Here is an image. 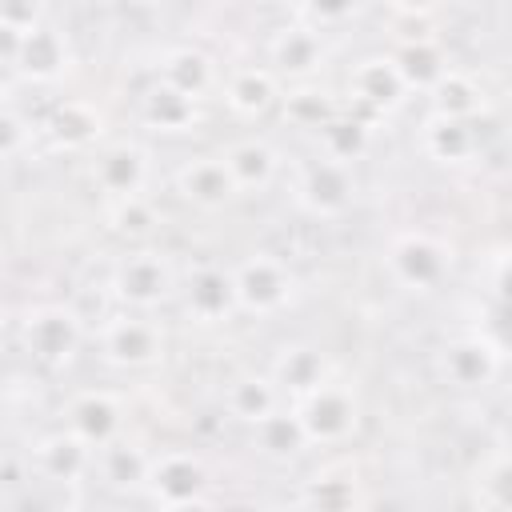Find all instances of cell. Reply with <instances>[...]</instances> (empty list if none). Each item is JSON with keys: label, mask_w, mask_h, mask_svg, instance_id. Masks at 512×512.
Returning <instances> with one entry per match:
<instances>
[{"label": "cell", "mask_w": 512, "mask_h": 512, "mask_svg": "<svg viewBox=\"0 0 512 512\" xmlns=\"http://www.w3.org/2000/svg\"><path fill=\"white\" fill-rule=\"evenodd\" d=\"M180 264L164 252V248H152V244H132L108 272V296L120 304V308H132V312H156L160 304L176 300V288H180Z\"/></svg>", "instance_id": "obj_1"}, {"label": "cell", "mask_w": 512, "mask_h": 512, "mask_svg": "<svg viewBox=\"0 0 512 512\" xmlns=\"http://www.w3.org/2000/svg\"><path fill=\"white\" fill-rule=\"evenodd\" d=\"M288 404H292V412H296L308 444L336 448V444L352 440L356 428H360V396H356L352 384H344L332 372L316 388H308L304 396H296Z\"/></svg>", "instance_id": "obj_2"}, {"label": "cell", "mask_w": 512, "mask_h": 512, "mask_svg": "<svg viewBox=\"0 0 512 512\" xmlns=\"http://www.w3.org/2000/svg\"><path fill=\"white\" fill-rule=\"evenodd\" d=\"M84 340H88V328L68 304H32L20 320V348L28 352L32 364L48 372L68 368L84 348Z\"/></svg>", "instance_id": "obj_3"}, {"label": "cell", "mask_w": 512, "mask_h": 512, "mask_svg": "<svg viewBox=\"0 0 512 512\" xmlns=\"http://www.w3.org/2000/svg\"><path fill=\"white\" fill-rule=\"evenodd\" d=\"M236 288V308L252 316H276L296 296V276L284 256L276 252H252L240 264L228 268Z\"/></svg>", "instance_id": "obj_4"}, {"label": "cell", "mask_w": 512, "mask_h": 512, "mask_svg": "<svg viewBox=\"0 0 512 512\" xmlns=\"http://www.w3.org/2000/svg\"><path fill=\"white\" fill-rule=\"evenodd\" d=\"M388 272L408 292H436L452 276V248L424 228H408L388 244Z\"/></svg>", "instance_id": "obj_5"}, {"label": "cell", "mask_w": 512, "mask_h": 512, "mask_svg": "<svg viewBox=\"0 0 512 512\" xmlns=\"http://www.w3.org/2000/svg\"><path fill=\"white\" fill-rule=\"evenodd\" d=\"M100 356L116 368H148L164 356V328L152 312L120 308L116 316H104L96 328Z\"/></svg>", "instance_id": "obj_6"}, {"label": "cell", "mask_w": 512, "mask_h": 512, "mask_svg": "<svg viewBox=\"0 0 512 512\" xmlns=\"http://www.w3.org/2000/svg\"><path fill=\"white\" fill-rule=\"evenodd\" d=\"M292 196L296 204L316 216V220H336L356 204V172L344 160L332 156H312L308 164L296 168L292 180Z\"/></svg>", "instance_id": "obj_7"}, {"label": "cell", "mask_w": 512, "mask_h": 512, "mask_svg": "<svg viewBox=\"0 0 512 512\" xmlns=\"http://www.w3.org/2000/svg\"><path fill=\"white\" fill-rule=\"evenodd\" d=\"M208 488V468L192 448H164L152 452L148 460V476H144V492L152 504L164 508H184V504H200Z\"/></svg>", "instance_id": "obj_8"}, {"label": "cell", "mask_w": 512, "mask_h": 512, "mask_svg": "<svg viewBox=\"0 0 512 512\" xmlns=\"http://www.w3.org/2000/svg\"><path fill=\"white\" fill-rule=\"evenodd\" d=\"M176 304L184 308L188 320L196 324H224L228 316H236V288H232V272L224 264H192L180 272V288H176Z\"/></svg>", "instance_id": "obj_9"}, {"label": "cell", "mask_w": 512, "mask_h": 512, "mask_svg": "<svg viewBox=\"0 0 512 512\" xmlns=\"http://www.w3.org/2000/svg\"><path fill=\"white\" fill-rule=\"evenodd\" d=\"M436 368H440V380L452 384L456 392H480V388H488L500 376V368H504V344L500 340H484L480 332L456 336V340H448L440 348Z\"/></svg>", "instance_id": "obj_10"}, {"label": "cell", "mask_w": 512, "mask_h": 512, "mask_svg": "<svg viewBox=\"0 0 512 512\" xmlns=\"http://www.w3.org/2000/svg\"><path fill=\"white\" fill-rule=\"evenodd\" d=\"M92 444L72 428H56L32 444V468L44 484H84L92 476Z\"/></svg>", "instance_id": "obj_11"}, {"label": "cell", "mask_w": 512, "mask_h": 512, "mask_svg": "<svg viewBox=\"0 0 512 512\" xmlns=\"http://www.w3.org/2000/svg\"><path fill=\"white\" fill-rule=\"evenodd\" d=\"M328 60V44L324 32H316L312 24H288L268 40V68L296 84H308Z\"/></svg>", "instance_id": "obj_12"}, {"label": "cell", "mask_w": 512, "mask_h": 512, "mask_svg": "<svg viewBox=\"0 0 512 512\" xmlns=\"http://www.w3.org/2000/svg\"><path fill=\"white\" fill-rule=\"evenodd\" d=\"M172 184H176V192L192 208H204V212L224 208V204H232L240 196V188H236V180H232V172H228V164H224L220 152H204V156L184 160L176 168Z\"/></svg>", "instance_id": "obj_13"}, {"label": "cell", "mask_w": 512, "mask_h": 512, "mask_svg": "<svg viewBox=\"0 0 512 512\" xmlns=\"http://www.w3.org/2000/svg\"><path fill=\"white\" fill-rule=\"evenodd\" d=\"M92 180H96V188H100L108 200L136 196V192H144L148 180H152L148 152H144L140 144L120 140V144H112V148H104V152L96 156V164H92Z\"/></svg>", "instance_id": "obj_14"}, {"label": "cell", "mask_w": 512, "mask_h": 512, "mask_svg": "<svg viewBox=\"0 0 512 512\" xmlns=\"http://www.w3.org/2000/svg\"><path fill=\"white\" fill-rule=\"evenodd\" d=\"M220 156H224V164H228V172H232L240 196L272 188V184L280 180V172H284L280 152H276L264 136H240V140H232L228 148H220Z\"/></svg>", "instance_id": "obj_15"}, {"label": "cell", "mask_w": 512, "mask_h": 512, "mask_svg": "<svg viewBox=\"0 0 512 512\" xmlns=\"http://www.w3.org/2000/svg\"><path fill=\"white\" fill-rule=\"evenodd\" d=\"M68 428L76 436H84L92 448L108 444L112 436L124 432V404L116 392L108 388H88V392H76L68 400Z\"/></svg>", "instance_id": "obj_16"}, {"label": "cell", "mask_w": 512, "mask_h": 512, "mask_svg": "<svg viewBox=\"0 0 512 512\" xmlns=\"http://www.w3.org/2000/svg\"><path fill=\"white\" fill-rule=\"evenodd\" d=\"M348 92H352L356 104H364L372 112H392L404 100L408 84H404V76H400V68H396L392 56H368V60H360L352 68Z\"/></svg>", "instance_id": "obj_17"}, {"label": "cell", "mask_w": 512, "mask_h": 512, "mask_svg": "<svg viewBox=\"0 0 512 512\" xmlns=\"http://www.w3.org/2000/svg\"><path fill=\"white\" fill-rule=\"evenodd\" d=\"M196 108L200 100H192L188 92L172 88L168 80H152L144 92H140V124L148 132H164V136H180L196 124Z\"/></svg>", "instance_id": "obj_18"}, {"label": "cell", "mask_w": 512, "mask_h": 512, "mask_svg": "<svg viewBox=\"0 0 512 512\" xmlns=\"http://www.w3.org/2000/svg\"><path fill=\"white\" fill-rule=\"evenodd\" d=\"M220 92L224 104L240 116V120H256L264 116L280 96H276V72L268 64H244L232 68L228 76H220Z\"/></svg>", "instance_id": "obj_19"}, {"label": "cell", "mask_w": 512, "mask_h": 512, "mask_svg": "<svg viewBox=\"0 0 512 512\" xmlns=\"http://www.w3.org/2000/svg\"><path fill=\"white\" fill-rule=\"evenodd\" d=\"M148 460H152V452H144L140 444H132L120 432L92 452V476H100L108 488H144Z\"/></svg>", "instance_id": "obj_20"}, {"label": "cell", "mask_w": 512, "mask_h": 512, "mask_svg": "<svg viewBox=\"0 0 512 512\" xmlns=\"http://www.w3.org/2000/svg\"><path fill=\"white\" fill-rule=\"evenodd\" d=\"M328 372H332V368H328L324 352L312 348V344H288V348H280L276 360L268 364V376L276 380V388H280L288 400H296V396H304L308 388H316Z\"/></svg>", "instance_id": "obj_21"}, {"label": "cell", "mask_w": 512, "mask_h": 512, "mask_svg": "<svg viewBox=\"0 0 512 512\" xmlns=\"http://www.w3.org/2000/svg\"><path fill=\"white\" fill-rule=\"evenodd\" d=\"M280 404H288V396L276 388V380L268 376V372H248V376H236L232 384H228V392H224V408H228V416L232 420H240V424H256V420H264L268 412H276Z\"/></svg>", "instance_id": "obj_22"}, {"label": "cell", "mask_w": 512, "mask_h": 512, "mask_svg": "<svg viewBox=\"0 0 512 512\" xmlns=\"http://www.w3.org/2000/svg\"><path fill=\"white\" fill-rule=\"evenodd\" d=\"M160 80H168L172 88L188 92L192 100H204L212 88H220V68L212 64V56H204L200 48H172L160 60Z\"/></svg>", "instance_id": "obj_23"}, {"label": "cell", "mask_w": 512, "mask_h": 512, "mask_svg": "<svg viewBox=\"0 0 512 512\" xmlns=\"http://www.w3.org/2000/svg\"><path fill=\"white\" fill-rule=\"evenodd\" d=\"M480 148V136L472 128V116H436L424 124V152L444 164H464Z\"/></svg>", "instance_id": "obj_24"}, {"label": "cell", "mask_w": 512, "mask_h": 512, "mask_svg": "<svg viewBox=\"0 0 512 512\" xmlns=\"http://www.w3.org/2000/svg\"><path fill=\"white\" fill-rule=\"evenodd\" d=\"M252 440H256L260 452L272 456V460H292V456H300V452L308 448L304 428H300L292 404H280L276 412H268L264 420H256V424H252Z\"/></svg>", "instance_id": "obj_25"}, {"label": "cell", "mask_w": 512, "mask_h": 512, "mask_svg": "<svg viewBox=\"0 0 512 512\" xmlns=\"http://www.w3.org/2000/svg\"><path fill=\"white\" fill-rule=\"evenodd\" d=\"M12 64H16L24 76H32V80H52V76L64 68V40H60L52 28L36 24L32 32H24L20 52H16Z\"/></svg>", "instance_id": "obj_26"}, {"label": "cell", "mask_w": 512, "mask_h": 512, "mask_svg": "<svg viewBox=\"0 0 512 512\" xmlns=\"http://www.w3.org/2000/svg\"><path fill=\"white\" fill-rule=\"evenodd\" d=\"M316 140H320V156L356 164L360 152L368 148V124L356 120V116H340V112H332V116L316 128Z\"/></svg>", "instance_id": "obj_27"}, {"label": "cell", "mask_w": 512, "mask_h": 512, "mask_svg": "<svg viewBox=\"0 0 512 512\" xmlns=\"http://www.w3.org/2000/svg\"><path fill=\"white\" fill-rule=\"evenodd\" d=\"M108 224L128 244H148L160 220H156V204L148 200V192H136V196L108 200Z\"/></svg>", "instance_id": "obj_28"}, {"label": "cell", "mask_w": 512, "mask_h": 512, "mask_svg": "<svg viewBox=\"0 0 512 512\" xmlns=\"http://www.w3.org/2000/svg\"><path fill=\"white\" fill-rule=\"evenodd\" d=\"M392 60H396L404 84L408 88H424V92L448 72V60H444L440 44H432V40H408Z\"/></svg>", "instance_id": "obj_29"}, {"label": "cell", "mask_w": 512, "mask_h": 512, "mask_svg": "<svg viewBox=\"0 0 512 512\" xmlns=\"http://www.w3.org/2000/svg\"><path fill=\"white\" fill-rule=\"evenodd\" d=\"M428 96H432V112L436 116H476L480 112V88H476V80L468 72H456V68H448L428 88Z\"/></svg>", "instance_id": "obj_30"}, {"label": "cell", "mask_w": 512, "mask_h": 512, "mask_svg": "<svg viewBox=\"0 0 512 512\" xmlns=\"http://www.w3.org/2000/svg\"><path fill=\"white\" fill-rule=\"evenodd\" d=\"M364 8H368V0H300L304 24H312L316 32H336V28L352 24Z\"/></svg>", "instance_id": "obj_31"}, {"label": "cell", "mask_w": 512, "mask_h": 512, "mask_svg": "<svg viewBox=\"0 0 512 512\" xmlns=\"http://www.w3.org/2000/svg\"><path fill=\"white\" fill-rule=\"evenodd\" d=\"M44 16V0H0V24L16 32H32Z\"/></svg>", "instance_id": "obj_32"}, {"label": "cell", "mask_w": 512, "mask_h": 512, "mask_svg": "<svg viewBox=\"0 0 512 512\" xmlns=\"http://www.w3.org/2000/svg\"><path fill=\"white\" fill-rule=\"evenodd\" d=\"M388 8H396L400 16H428V12H436L444 0H384Z\"/></svg>", "instance_id": "obj_33"}, {"label": "cell", "mask_w": 512, "mask_h": 512, "mask_svg": "<svg viewBox=\"0 0 512 512\" xmlns=\"http://www.w3.org/2000/svg\"><path fill=\"white\" fill-rule=\"evenodd\" d=\"M20 40H24V32H16V28L0 24V60H16V52H20Z\"/></svg>", "instance_id": "obj_34"}]
</instances>
